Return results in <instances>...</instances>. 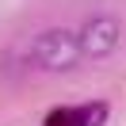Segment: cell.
Listing matches in <instances>:
<instances>
[{"instance_id":"6da1fadb","label":"cell","mask_w":126,"mask_h":126,"mask_svg":"<svg viewBox=\"0 0 126 126\" xmlns=\"http://www.w3.org/2000/svg\"><path fill=\"white\" fill-rule=\"evenodd\" d=\"M31 54H34V61H38L42 69L65 73V69H73L77 57H80V38L69 34V31H61V27H54V31H42L38 38H34Z\"/></svg>"},{"instance_id":"7a4b0ae2","label":"cell","mask_w":126,"mask_h":126,"mask_svg":"<svg viewBox=\"0 0 126 126\" xmlns=\"http://www.w3.org/2000/svg\"><path fill=\"white\" fill-rule=\"evenodd\" d=\"M118 34H122L118 19H111V16L88 19L84 31L77 34V38H80V54H84V57H107L111 50L118 46Z\"/></svg>"},{"instance_id":"3957f363","label":"cell","mask_w":126,"mask_h":126,"mask_svg":"<svg viewBox=\"0 0 126 126\" xmlns=\"http://www.w3.org/2000/svg\"><path fill=\"white\" fill-rule=\"evenodd\" d=\"M107 122V103H84L73 107V126H103Z\"/></svg>"}]
</instances>
